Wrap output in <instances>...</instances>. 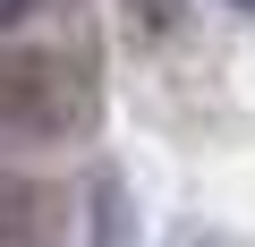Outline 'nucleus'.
Instances as JSON below:
<instances>
[{"label": "nucleus", "mask_w": 255, "mask_h": 247, "mask_svg": "<svg viewBox=\"0 0 255 247\" xmlns=\"http://www.w3.org/2000/svg\"><path fill=\"white\" fill-rule=\"evenodd\" d=\"M0 247H60V196L26 171H0Z\"/></svg>", "instance_id": "nucleus-2"}, {"label": "nucleus", "mask_w": 255, "mask_h": 247, "mask_svg": "<svg viewBox=\"0 0 255 247\" xmlns=\"http://www.w3.org/2000/svg\"><path fill=\"white\" fill-rule=\"evenodd\" d=\"M26 9H43V0H0V26H17Z\"/></svg>", "instance_id": "nucleus-4"}, {"label": "nucleus", "mask_w": 255, "mask_h": 247, "mask_svg": "<svg viewBox=\"0 0 255 247\" xmlns=\"http://www.w3.org/2000/svg\"><path fill=\"white\" fill-rule=\"evenodd\" d=\"M128 17H136L145 34H179L187 26V0H128Z\"/></svg>", "instance_id": "nucleus-3"}, {"label": "nucleus", "mask_w": 255, "mask_h": 247, "mask_svg": "<svg viewBox=\"0 0 255 247\" xmlns=\"http://www.w3.org/2000/svg\"><path fill=\"white\" fill-rule=\"evenodd\" d=\"M179 247H213V239H179Z\"/></svg>", "instance_id": "nucleus-5"}, {"label": "nucleus", "mask_w": 255, "mask_h": 247, "mask_svg": "<svg viewBox=\"0 0 255 247\" xmlns=\"http://www.w3.org/2000/svg\"><path fill=\"white\" fill-rule=\"evenodd\" d=\"M238 9H255V0H238Z\"/></svg>", "instance_id": "nucleus-6"}, {"label": "nucleus", "mask_w": 255, "mask_h": 247, "mask_svg": "<svg viewBox=\"0 0 255 247\" xmlns=\"http://www.w3.org/2000/svg\"><path fill=\"white\" fill-rule=\"evenodd\" d=\"M94 119V77L51 43H0V137L68 145Z\"/></svg>", "instance_id": "nucleus-1"}]
</instances>
